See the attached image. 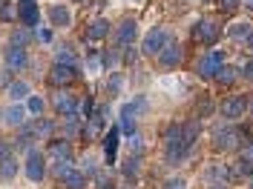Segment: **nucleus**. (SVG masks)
I'll return each mask as SVG.
<instances>
[{"instance_id": "1", "label": "nucleus", "mask_w": 253, "mask_h": 189, "mask_svg": "<svg viewBox=\"0 0 253 189\" xmlns=\"http://www.w3.org/2000/svg\"><path fill=\"white\" fill-rule=\"evenodd\" d=\"M184 155H187L184 126L181 124L167 126V132H164V158H167V163H178V160H184Z\"/></svg>"}, {"instance_id": "2", "label": "nucleus", "mask_w": 253, "mask_h": 189, "mask_svg": "<svg viewBox=\"0 0 253 189\" xmlns=\"http://www.w3.org/2000/svg\"><path fill=\"white\" fill-rule=\"evenodd\" d=\"M245 146V132L236 126H221L213 132V149L216 152H230V149H242Z\"/></svg>"}, {"instance_id": "3", "label": "nucleus", "mask_w": 253, "mask_h": 189, "mask_svg": "<svg viewBox=\"0 0 253 189\" xmlns=\"http://www.w3.org/2000/svg\"><path fill=\"white\" fill-rule=\"evenodd\" d=\"M190 37H193L196 43H202V46H213V43L221 37V23L205 17V20H199V23L190 29Z\"/></svg>"}, {"instance_id": "4", "label": "nucleus", "mask_w": 253, "mask_h": 189, "mask_svg": "<svg viewBox=\"0 0 253 189\" xmlns=\"http://www.w3.org/2000/svg\"><path fill=\"white\" fill-rule=\"evenodd\" d=\"M219 112H221V118L224 121H239V118H245L248 115V97L245 94H230L227 100H221V106H219Z\"/></svg>"}, {"instance_id": "5", "label": "nucleus", "mask_w": 253, "mask_h": 189, "mask_svg": "<svg viewBox=\"0 0 253 189\" xmlns=\"http://www.w3.org/2000/svg\"><path fill=\"white\" fill-rule=\"evenodd\" d=\"M221 63H224V52H221V49H213V52H207V55L199 58L196 75H199V78H216V72H219Z\"/></svg>"}, {"instance_id": "6", "label": "nucleus", "mask_w": 253, "mask_h": 189, "mask_svg": "<svg viewBox=\"0 0 253 189\" xmlns=\"http://www.w3.org/2000/svg\"><path fill=\"white\" fill-rule=\"evenodd\" d=\"M23 172H26V178H29L32 184H41L46 178V158L41 155L38 149H32L29 155H26V160H23Z\"/></svg>"}, {"instance_id": "7", "label": "nucleus", "mask_w": 253, "mask_h": 189, "mask_svg": "<svg viewBox=\"0 0 253 189\" xmlns=\"http://www.w3.org/2000/svg\"><path fill=\"white\" fill-rule=\"evenodd\" d=\"M167 40H170V32L167 29H153L147 37H144L141 55H147V58H158V52L167 46Z\"/></svg>"}, {"instance_id": "8", "label": "nucleus", "mask_w": 253, "mask_h": 189, "mask_svg": "<svg viewBox=\"0 0 253 189\" xmlns=\"http://www.w3.org/2000/svg\"><path fill=\"white\" fill-rule=\"evenodd\" d=\"M78 66H63V63H52V69H49V83L52 86H69V83H75L78 80Z\"/></svg>"}, {"instance_id": "9", "label": "nucleus", "mask_w": 253, "mask_h": 189, "mask_svg": "<svg viewBox=\"0 0 253 189\" xmlns=\"http://www.w3.org/2000/svg\"><path fill=\"white\" fill-rule=\"evenodd\" d=\"M181 58H184V49H181V43H178L175 37H170L167 46L158 52V63H161L164 69H175V66L181 63Z\"/></svg>"}, {"instance_id": "10", "label": "nucleus", "mask_w": 253, "mask_h": 189, "mask_svg": "<svg viewBox=\"0 0 253 189\" xmlns=\"http://www.w3.org/2000/svg\"><path fill=\"white\" fill-rule=\"evenodd\" d=\"M3 63H6V69H12V72H23L26 66H29V55H26V49L23 46H6L3 52Z\"/></svg>"}, {"instance_id": "11", "label": "nucleus", "mask_w": 253, "mask_h": 189, "mask_svg": "<svg viewBox=\"0 0 253 189\" xmlns=\"http://www.w3.org/2000/svg\"><path fill=\"white\" fill-rule=\"evenodd\" d=\"M52 106H55V112L58 115H75L78 112V94H72V92H66V89H61V92H55L52 94Z\"/></svg>"}, {"instance_id": "12", "label": "nucleus", "mask_w": 253, "mask_h": 189, "mask_svg": "<svg viewBox=\"0 0 253 189\" xmlns=\"http://www.w3.org/2000/svg\"><path fill=\"white\" fill-rule=\"evenodd\" d=\"M17 17H20V23H23L26 29H35L38 20H41L38 3H35V0H17Z\"/></svg>"}, {"instance_id": "13", "label": "nucleus", "mask_w": 253, "mask_h": 189, "mask_svg": "<svg viewBox=\"0 0 253 189\" xmlns=\"http://www.w3.org/2000/svg\"><path fill=\"white\" fill-rule=\"evenodd\" d=\"M20 129H26L35 135V141H52V135H55V121H49V118H38L35 124H23Z\"/></svg>"}, {"instance_id": "14", "label": "nucleus", "mask_w": 253, "mask_h": 189, "mask_svg": "<svg viewBox=\"0 0 253 189\" xmlns=\"http://www.w3.org/2000/svg\"><path fill=\"white\" fill-rule=\"evenodd\" d=\"M135 34H138V23L129 17V20H124L118 29H115V46L118 49H124V46H129L132 40H135Z\"/></svg>"}, {"instance_id": "15", "label": "nucleus", "mask_w": 253, "mask_h": 189, "mask_svg": "<svg viewBox=\"0 0 253 189\" xmlns=\"http://www.w3.org/2000/svg\"><path fill=\"white\" fill-rule=\"evenodd\" d=\"M49 158H52V163H58V160H72V143L66 141H49Z\"/></svg>"}, {"instance_id": "16", "label": "nucleus", "mask_w": 253, "mask_h": 189, "mask_svg": "<svg viewBox=\"0 0 253 189\" xmlns=\"http://www.w3.org/2000/svg\"><path fill=\"white\" fill-rule=\"evenodd\" d=\"M239 75H242L239 66H233V63H221L219 72H216V83H219V86H233V83L239 80Z\"/></svg>"}, {"instance_id": "17", "label": "nucleus", "mask_w": 253, "mask_h": 189, "mask_svg": "<svg viewBox=\"0 0 253 189\" xmlns=\"http://www.w3.org/2000/svg\"><path fill=\"white\" fill-rule=\"evenodd\" d=\"M118 129H121L124 135H132V132H135V109H132L129 103H124L121 112H118Z\"/></svg>"}, {"instance_id": "18", "label": "nucleus", "mask_w": 253, "mask_h": 189, "mask_svg": "<svg viewBox=\"0 0 253 189\" xmlns=\"http://www.w3.org/2000/svg\"><path fill=\"white\" fill-rule=\"evenodd\" d=\"M118 135H121V129H115L112 126L110 132H107V138H104V155H107V166L115 163V149H118Z\"/></svg>"}, {"instance_id": "19", "label": "nucleus", "mask_w": 253, "mask_h": 189, "mask_svg": "<svg viewBox=\"0 0 253 189\" xmlns=\"http://www.w3.org/2000/svg\"><path fill=\"white\" fill-rule=\"evenodd\" d=\"M3 124L20 129V126L26 124V109H23V106H9V109H3Z\"/></svg>"}, {"instance_id": "20", "label": "nucleus", "mask_w": 253, "mask_h": 189, "mask_svg": "<svg viewBox=\"0 0 253 189\" xmlns=\"http://www.w3.org/2000/svg\"><path fill=\"white\" fill-rule=\"evenodd\" d=\"M107 34H110V20H107V17L92 20V23H89V29H86V37H89V40H104Z\"/></svg>"}, {"instance_id": "21", "label": "nucleus", "mask_w": 253, "mask_h": 189, "mask_svg": "<svg viewBox=\"0 0 253 189\" xmlns=\"http://www.w3.org/2000/svg\"><path fill=\"white\" fill-rule=\"evenodd\" d=\"M49 20H52V26H69L72 15H69V9H66V6L55 3V6L49 9Z\"/></svg>"}, {"instance_id": "22", "label": "nucleus", "mask_w": 253, "mask_h": 189, "mask_svg": "<svg viewBox=\"0 0 253 189\" xmlns=\"http://www.w3.org/2000/svg\"><path fill=\"white\" fill-rule=\"evenodd\" d=\"M207 181L210 184H227V178H230V169L224 166V163H213V166H207Z\"/></svg>"}, {"instance_id": "23", "label": "nucleus", "mask_w": 253, "mask_h": 189, "mask_svg": "<svg viewBox=\"0 0 253 189\" xmlns=\"http://www.w3.org/2000/svg\"><path fill=\"white\" fill-rule=\"evenodd\" d=\"M6 92H9V97H12V100H26V97L32 94L26 80H12V83L6 86Z\"/></svg>"}, {"instance_id": "24", "label": "nucleus", "mask_w": 253, "mask_h": 189, "mask_svg": "<svg viewBox=\"0 0 253 189\" xmlns=\"http://www.w3.org/2000/svg\"><path fill=\"white\" fill-rule=\"evenodd\" d=\"M32 40H35V29H26V26L12 32V37H9L12 46H23V49H26V43H32Z\"/></svg>"}, {"instance_id": "25", "label": "nucleus", "mask_w": 253, "mask_h": 189, "mask_svg": "<svg viewBox=\"0 0 253 189\" xmlns=\"http://www.w3.org/2000/svg\"><path fill=\"white\" fill-rule=\"evenodd\" d=\"M86 121H92V124H98L101 129H104V126H107V121H110V106H107V103H95L92 115H89Z\"/></svg>"}, {"instance_id": "26", "label": "nucleus", "mask_w": 253, "mask_h": 189, "mask_svg": "<svg viewBox=\"0 0 253 189\" xmlns=\"http://www.w3.org/2000/svg\"><path fill=\"white\" fill-rule=\"evenodd\" d=\"M17 169H20V166H17L15 155H9V158H3V160H0V178H6V181H12V178L17 175Z\"/></svg>"}, {"instance_id": "27", "label": "nucleus", "mask_w": 253, "mask_h": 189, "mask_svg": "<svg viewBox=\"0 0 253 189\" xmlns=\"http://www.w3.org/2000/svg\"><path fill=\"white\" fill-rule=\"evenodd\" d=\"M251 23H248V20H242V23H233V26H230V29H227V34H230V37H233V40H248V37H251Z\"/></svg>"}, {"instance_id": "28", "label": "nucleus", "mask_w": 253, "mask_h": 189, "mask_svg": "<svg viewBox=\"0 0 253 189\" xmlns=\"http://www.w3.org/2000/svg\"><path fill=\"white\" fill-rule=\"evenodd\" d=\"M251 175H253V163L245 160V158H239L233 163V169H230V178H251Z\"/></svg>"}, {"instance_id": "29", "label": "nucleus", "mask_w": 253, "mask_h": 189, "mask_svg": "<svg viewBox=\"0 0 253 189\" xmlns=\"http://www.w3.org/2000/svg\"><path fill=\"white\" fill-rule=\"evenodd\" d=\"M121 172L126 175V178H135V175L141 172V155H129L124 160V166H121Z\"/></svg>"}, {"instance_id": "30", "label": "nucleus", "mask_w": 253, "mask_h": 189, "mask_svg": "<svg viewBox=\"0 0 253 189\" xmlns=\"http://www.w3.org/2000/svg\"><path fill=\"white\" fill-rule=\"evenodd\" d=\"M55 63H63V66H78V58H75L72 46H61V49H58V55H55Z\"/></svg>"}, {"instance_id": "31", "label": "nucleus", "mask_w": 253, "mask_h": 189, "mask_svg": "<svg viewBox=\"0 0 253 189\" xmlns=\"http://www.w3.org/2000/svg\"><path fill=\"white\" fill-rule=\"evenodd\" d=\"M181 126H184V146H187V152H190L196 138H199V121H190V124H181Z\"/></svg>"}, {"instance_id": "32", "label": "nucleus", "mask_w": 253, "mask_h": 189, "mask_svg": "<svg viewBox=\"0 0 253 189\" xmlns=\"http://www.w3.org/2000/svg\"><path fill=\"white\" fill-rule=\"evenodd\" d=\"M26 112H32L35 118H41L43 115V97L41 94H29L26 97Z\"/></svg>"}, {"instance_id": "33", "label": "nucleus", "mask_w": 253, "mask_h": 189, "mask_svg": "<svg viewBox=\"0 0 253 189\" xmlns=\"http://www.w3.org/2000/svg\"><path fill=\"white\" fill-rule=\"evenodd\" d=\"M95 181L101 184V189H107V187H112V181H115V175H112V169L104 163V169H98L95 172Z\"/></svg>"}, {"instance_id": "34", "label": "nucleus", "mask_w": 253, "mask_h": 189, "mask_svg": "<svg viewBox=\"0 0 253 189\" xmlns=\"http://www.w3.org/2000/svg\"><path fill=\"white\" fill-rule=\"evenodd\" d=\"M98 135H101V126H98V124H92V121H89V124H84V129H81V138H84L86 143L95 141Z\"/></svg>"}, {"instance_id": "35", "label": "nucleus", "mask_w": 253, "mask_h": 189, "mask_svg": "<svg viewBox=\"0 0 253 189\" xmlns=\"http://www.w3.org/2000/svg\"><path fill=\"white\" fill-rule=\"evenodd\" d=\"M81 172L86 175V178H95V172H98V160H95L92 155H86L84 160H81Z\"/></svg>"}, {"instance_id": "36", "label": "nucleus", "mask_w": 253, "mask_h": 189, "mask_svg": "<svg viewBox=\"0 0 253 189\" xmlns=\"http://www.w3.org/2000/svg\"><path fill=\"white\" fill-rule=\"evenodd\" d=\"M121 83H124V75H121V72H112L110 83H107V92H110V97H115V94L121 92Z\"/></svg>"}, {"instance_id": "37", "label": "nucleus", "mask_w": 253, "mask_h": 189, "mask_svg": "<svg viewBox=\"0 0 253 189\" xmlns=\"http://www.w3.org/2000/svg\"><path fill=\"white\" fill-rule=\"evenodd\" d=\"M126 143H129V149H132L135 155H141V152H144V138L138 135V132H132V135H126Z\"/></svg>"}, {"instance_id": "38", "label": "nucleus", "mask_w": 253, "mask_h": 189, "mask_svg": "<svg viewBox=\"0 0 253 189\" xmlns=\"http://www.w3.org/2000/svg\"><path fill=\"white\" fill-rule=\"evenodd\" d=\"M121 61V49L115 46V49H110V52H107V55H104V69H112V66H115V63Z\"/></svg>"}, {"instance_id": "39", "label": "nucleus", "mask_w": 253, "mask_h": 189, "mask_svg": "<svg viewBox=\"0 0 253 189\" xmlns=\"http://www.w3.org/2000/svg\"><path fill=\"white\" fill-rule=\"evenodd\" d=\"M129 106L135 109V115H144V112L150 109V100H147L144 94H138V97H132V100H129Z\"/></svg>"}, {"instance_id": "40", "label": "nucleus", "mask_w": 253, "mask_h": 189, "mask_svg": "<svg viewBox=\"0 0 253 189\" xmlns=\"http://www.w3.org/2000/svg\"><path fill=\"white\" fill-rule=\"evenodd\" d=\"M15 155V141H6V138H0V160L3 158Z\"/></svg>"}, {"instance_id": "41", "label": "nucleus", "mask_w": 253, "mask_h": 189, "mask_svg": "<svg viewBox=\"0 0 253 189\" xmlns=\"http://www.w3.org/2000/svg\"><path fill=\"white\" fill-rule=\"evenodd\" d=\"M15 17H17V9H12L9 3L0 6V20H3V23H9V20H15Z\"/></svg>"}, {"instance_id": "42", "label": "nucleus", "mask_w": 253, "mask_h": 189, "mask_svg": "<svg viewBox=\"0 0 253 189\" xmlns=\"http://www.w3.org/2000/svg\"><path fill=\"white\" fill-rule=\"evenodd\" d=\"M187 184L181 181V178H170V181H164V189H184Z\"/></svg>"}, {"instance_id": "43", "label": "nucleus", "mask_w": 253, "mask_h": 189, "mask_svg": "<svg viewBox=\"0 0 253 189\" xmlns=\"http://www.w3.org/2000/svg\"><path fill=\"white\" fill-rule=\"evenodd\" d=\"M239 158H245V160H251V163H253V141H248L245 146H242V155H239Z\"/></svg>"}, {"instance_id": "44", "label": "nucleus", "mask_w": 253, "mask_h": 189, "mask_svg": "<svg viewBox=\"0 0 253 189\" xmlns=\"http://www.w3.org/2000/svg\"><path fill=\"white\" fill-rule=\"evenodd\" d=\"M219 3H221V9H224V12H233V9L242 6V0H219Z\"/></svg>"}, {"instance_id": "45", "label": "nucleus", "mask_w": 253, "mask_h": 189, "mask_svg": "<svg viewBox=\"0 0 253 189\" xmlns=\"http://www.w3.org/2000/svg\"><path fill=\"white\" fill-rule=\"evenodd\" d=\"M242 75H245V80H251V83H253V61H248V63H245Z\"/></svg>"}, {"instance_id": "46", "label": "nucleus", "mask_w": 253, "mask_h": 189, "mask_svg": "<svg viewBox=\"0 0 253 189\" xmlns=\"http://www.w3.org/2000/svg\"><path fill=\"white\" fill-rule=\"evenodd\" d=\"M38 37H41L43 43H49V40H52V29H43V32H41V34H38Z\"/></svg>"}, {"instance_id": "47", "label": "nucleus", "mask_w": 253, "mask_h": 189, "mask_svg": "<svg viewBox=\"0 0 253 189\" xmlns=\"http://www.w3.org/2000/svg\"><path fill=\"white\" fill-rule=\"evenodd\" d=\"M207 189H230V187H227V184H210Z\"/></svg>"}, {"instance_id": "48", "label": "nucleus", "mask_w": 253, "mask_h": 189, "mask_svg": "<svg viewBox=\"0 0 253 189\" xmlns=\"http://www.w3.org/2000/svg\"><path fill=\"white\" fill-rule=\"evenodd\" d=\"M248 49L253 52V32H251V37H248Z\"/></svg>"}, {"instance_id": "49", "label": "nucleus", "mask_w": 253, "mask_h": 189, "mask_svg": "<svg viewBox=\"0 0 253 189\" xmlns=\"http://www.w3.org/2000/svg\"><path fill=\"white\" fill-rule=\"evenodd\" d=\"M242 6H248V9H253V0H242Z\"/></svg>"}, {"instance_id": "50", "label": "nucleus", "mask_w": 253, "mask_h": 189, "mask_svg": "<svg viewBox=\"0 0 253 189\" xmlns=\"http://www.w3.org/2000/svg\"><path fill=\"white\" fill-rule=\"evenodd\" d=\"M251 189H253V175H251Z\"/></svg>"}]
</instances>
